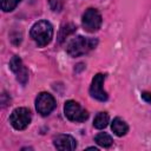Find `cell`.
Returning a JSON list of instances; mask_svg holds the SVG:
<instances>
[{"mask_svg": "<svg viewBox=\"0 0 151 151\" xmlns=\"http://www.w3.org/2000/svg\"><path fill=\"white\" fill-rule=\"evenodd\" d=\"M54 147L61 151H71L77 147V140L70 134H58L53 138Z\"/></svg>", "mask_w": 151, "mask_h": 151, "instance_id": "9c48e42d", "label": "cell"}, {"mask_svg": "<svg viewBox=\"0 0 151 151\" xmlns=\"http://www.w3.org/2000/svg\"><path fill=\"white\" fill-rule=\"evenodd\" d=\"M97 45H98L97 38H86L83 35H78L67 44L66 52L70 57L76 58V57H80L88 53Z\"/></svg>", "mask_w": 151, "mask_h": 151, "instance_id": "6da1fadb", "label": "cell"}, {"mask_svg": "<svg viewBox=\"0 0 151 151\" xmlns=\"http://www.w3.org/2000/svg\"><path fill=\"white\" fill-rule=\"evenodd\" d=\"M109 120H110V117L106 112H99V113H97V116L93 119V126L98 130L105 129L109 124Z\"/></svg>", "mask_w": 151, "mask_h": 151, "instance_id": "7c38bea8", "label": "cell"}, {"mask_svg": "<svg viewBox=\"0 0 151 151\" xmlns=\"http://www.w3.org/2000/svg\"><path fill=\"white\" fill-rule=\"evenodd\" d=\"M111 130L113 131V133H114L116 136L123 137V136H125V134L127 133V131H129V125H127V123H126L123 118L116 117V118L113 119L112 124H111Z\"/></svg>", "mask_w": 151, "mask_h": 151, "instance_id": "30bf717a", "label": "cell"}, {"mask_svg": "<svg viewBox=\"0 0 151 151\" xmlns=\"http://www.w3.org/2000/svg\"><path fill=\"white\" fill-rule=\"evenodd\" d=\"M101 22H103V19H101V15L98 12V9L87 8L84 12L83 18H81V25H83L85 31L93 33L100 28Z\"/></svg>", "mask_w": 151, "mask_h": 151, "instance_id": "5b68a950", "label": "cell"}, {"mask_svg": "<svg viewBox=\"0 0 151 151\" xmlns=\"http://www.w3.org/2000/svg\"><path fill=\"white\" fill-rule=\"evenodd\" d=\"M48 4L53 12H60L64 7V0H48Z\"/></svg>", "mask_w": 151, "mask_h": 151, "instance_id": "9a60e30c", "label": "cell"}, {"mask_svg": "<svg viewBox=\"0 0 151 151\" xmlns=\"http://www.w3.org/2000/svg\"><path fill=\"white\" fill-rule=\"evenodd\" d=\"M21 0H1V8L4 12L13 11Z\"/></svg>", "mask_w": 151, "mask_h": 151, "instance_id": "5bb4252c", "label": "cell"}, {"mask_svg": "<svg viewBox=\"0 0 151 151\" xmlns=\"http://www.w3.org/2000/svg\"><path fill=\"white\" fill-rule=\"evenodd\" d=\"M77 27L72 22H67L65 25H63L59 29V34H58V42H63L70 34H72L73 32H76Z\"/></svg>", "mask_w": 151, "mask_h": 151, "instance_id": "8fae6325", "label": "cell"}, {"mask_svg": "<svg viewBox=\"0 0 151 151\" xmlns=\"http://www.w3.org/2000/svg\"><path fill=\"white\" fill-rule=\"evenodd\" d=\"M35 109L41 116H48L55 109V99L48 92H41L35 99Z\"/></svg>", "mask_w": 151, "mask_h": 151, "instance_id": "8992f818", "label": "cell"}, {"mask_svg": "<svg viewBox=\"0 0 151 151\" xmlns=\"http://www.w3.org/2000/svg\"><path fill=\"white\" fill-rule=\"evenodd\" d=\"M64 113L66 118L71 122L83 123L88 118V113L85 109H83L77 101L67 100L64 105Z\"/></svg>", "mask_w": 151, "mask_h": 151, "instance_id": "277c9868", "label": "cell"}, {"mask_svg": "<svg viewBox=\"0 0 151 151\" xmlns=\"http://www.w3.org/2000/svg\"><path fill=\"white\" fill-rule=\"evenodd\" d=\"M142 98H143L145 101H147V103H151V93H150V92H146V91H144V92L142 93Z\"/></svg>", "mask_w": 151, "mask_h": 151, "instance_id": "2e32d148", "label": "cell"}, {"mask_svg": "<svg viewBox=\"0 0 151 151\" xmlns=\"http://www.w3.org/2000/svg\"><path fill=\"white\" fill-rule=\"evenodd\" d=\"M94 142L101 147H110L113 144V139L106 132H100L94 137Z\"/></svg>", "mask_w": 151, "mask_h": 151, "instance_id": "4fadbf2b", "label": "cell"}, {"mask_svg": "<svg viewBox=\"0 0 151 151\" xmlns=\"http://www.w3.org/2000/svg\"><path fill=\"white\" fill-rule=\"evenodd\" d=\"M9 68L12 70V72L15 73L17 80L21 85H26V83L28 80V71L24 66L20 57H18V55H13L12 57V59L9 60Z\"/></svg>", "mask_w": 151, "mask_h": 151, "instance_id": "ba28073f", "label": "cell"}, {"mask_svg": "<svg viewBox=\"0 0 151 151\" xmlns=\"http://www.w3.org/2000/svg\"><path fill=\"white\" fill-rule=\"evenodd\" d=\"M105 80V74L103 73H97L93 78H92V83L90 86V94L92 98L99 100V101H106L109 96L106 93V91L103 87Z\"/></svg>", "mask_w": 151, "mask_h": 151, "instance_id": "52a82bcc", "label": "cell"}, {"mask_svg": "<svg viewBox=\"0 0 151 151\" xmlns=\"http://www.w3.org/2000/svg\"><path fill=\"white\" fill-rule=\"evenodd\" d=\"M29 35L39 47H44L48 45L53 38V27L50 21L39 20L32 26Z\"/></svg>", "mask_w": 151, "mask_h": 151, "instance_id": "7a4b0ae2", "label": "cell"}, {"mask_svg": "<svg viewBox=\"0 0 151 151\" xmlns=\"http://www.w3.org/2000/svg\"><path fill=\"white\" fill-rule=\"evenodd\" d=\"M32 120L31 111L27 107H17L9 116V123L15 130H25Z\"/></svg>", "mask_w": 151, "mask_h": 151, "instance_id": "3957f363", "label": "cell"}]
</instances>
